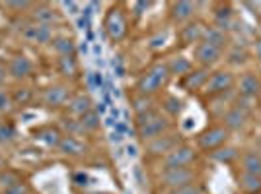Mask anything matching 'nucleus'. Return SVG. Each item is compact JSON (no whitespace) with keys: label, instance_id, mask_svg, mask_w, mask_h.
I'll return each mask as SVG.
<instances>
[{"label":"nucleus","instance_id":"obj_19","mask_svg":"<svg viewBox=\"0 0 261 194\" xmlns=\"http://www.w3.org/2000/svg\"><path fill=\"white\" fill-rule=\"evenodd\" d=\"M66 111H68V117L80 119L86 113L94 111V101L88 93H74L72 99L68 101V105H66Z\"/></svg>","mask_w":261,"mask_h":194},{"label":"nucleus","instance_id":"obj_20","mask_svg":"<svg viewBox=\"0 0 261 194\" xmlns=\"http://www.w3.org/2000/svg\"><path fill=\"white\" fill-rule=\"evenodd\" d=\"M203 41L213 47H217L220 51H226L230 45H232V37L228 31L220 29L217 25H207L205 27V35H203Z\"/></svg>","mask_w":261,"mask_h":194},{"label":"nucleus","instance_id":"obj_1","mask_svg":"<svg viewBox=\"0 0 261 194\" xmlns=\"http://www.w3.org/2000/svg\"><path fill=\"white\" fill-rule=\"evenodd\" d=\"M137 134L144 144L146 142L154 140L158 136H162L166 132H172V120L164 115L162 111L158 109H152L148 113H142V115H137Z\"/></svg>","mask_w":261,"mask_h":194},{"label":"nucleus","instance_id":"obj_25","mask_svg":"<svg viewBox=\"0 0 261 194\" xmlns=\"http://www.w3.org/2000/svg\"><path fill=\"white\" fill-rule=\"evenodd\" d=\"M55 68L65 80H74L80 72V64H78L76 56H57Z\"/></svg>","mask_w":261,"mask_h":194},{"label":"nucleus","instance_id":"obj_21","mask_svg":"<svg viewBox=\"0 0 261 194\" xmlns=\"http://www.w3.org/2000/svg\"><path fill=\"white\" fill-rule=\"evenodd\" d=\"M57 150L61 151L63 155H68V157H80L84 155L88 150V146L80 140L78 136H68V134H63V140L59 144Z\"/></svg>","mask_w":261,"mask_h":194},{"label":"nucleus","instance_id":"obj_8","mask_svg":"<svg viewBox=\"0 0 261 194\" xmlns=\"http://www.w3.org/2000/svg\"><path fill=\"white\" fill-rule=\"evenodd\" d=\"M179 144H184L179 134H174V132H166L162 136L154 138V140L146 142L144 144V150H146V155L148 157H166L170 151H174Z\"/></svg>","mask_w":261,"mask_h":194},{"label":"nucleus","instance_id":"obj_32","mask_svg":"<svg viewBox=\"0 0 261 194\" xmlns=\"http://www.w3.org/2000/svg\"><path fill=\"white\" fill-rule=\"evenodd\" d=\"M130 105H133V111L135 115H142V113H148L156 109V99L148 95H141V93H135L130 97Z\"/></svg>","mask_w":261,"mask_h":194},{"label":"nucleus","instance_id":"obj_17","mask_svg":"<svg viewBox=\"0 0 261 194\" xmlns=\"http://www.w3.org/2000/svg\"><path fill=\"white\" fill-rule=\"evenodd\" d=\"M8 76L14 78L16 82H22L25 78H30L33 74V62L32 58H28V56H23V54H16V56H12L10 60H8Z\"/></svg>","mask_w":261,"mask_h":194},{"label":"nucleus","instance_id":"obj_41","mask_svg":"<svg viewBox=\"0 0 261 194\" xmlns=\"http://www.w3.org/2000/svg\"><path fill=\"white\" fill-rule=\"evenodd\" d=\"M152 6V2H135L133 4V14H135V18H141L144 12L148 10Z\"/></svg>","mask_w":261,"mask_h":194},{"label":"nucleus","instance_id":"obj_9","mask_svg":"<svg viewBox=\"0 0 261 194\" xmlns=\"http://www.w3.org/2000/svg\"><path fill=\"white\" fill-rule=\"evenodd\" d=\"M222 58H224V51H220V49L205 43V41H201L193 47V62L201 68H213Z\"/></svg>","mask_w":261,"mask_h":194},{"label":"nucleus","instance_id":"obj_3","mask_svg":"<svg viewBox=\"0 0 261 194\" xmlns=\"http://www.w3.org/2000/svg\"><path fill=\"white\" fill-rule=\"evenodd\" d=\"M103 31L109 37V41L113 43H121L127 33H129V20H127V14L121 8L119 4L111 6L109 12L103 18Z\"/></svg>","mask_w":261,"mask_h":194},{"label":"nucleus","instance_id":"obj_29","mask_svg":"<svg viewBox=\"0 0 261 194\" xmlns=\"http://www.w3.org/2000/svg\"><path fill=\"white\" fill-rule=\"evenodd\" d=\"M240 165H242L244 173H251V175H259L261 177V155L257 151H244L240 155Z\"/></svg>","mask_w":261,"mask_h":194},{"label":"nucleus","instance_id":"obj_6","mask_svg":"<svg viewBox=\"0 0 261 194\" xmlns=\"http://www.w3.org/2000/svg\"><path fill=\"white\" fill-rule=\"evenodd\" d=\"M197 179V173L191 167H175V169H164L160 173V186L170 188V190H177L193 184Z\"/></svg>","mask_w":261,"mask_h":194},{"label":"nucleus","instance_id":"obj_2","mask_svg":"<svg viewBox=\"0 0 261 194\" xmlns=\"http://www.w3.org/2000/svg\"><path fill=\"white\" fill-rule=\"evenodd\" d=\"M170 78H172V74H170L166 62H154L150 68H146V70L139 76V80H137V84H135V89H137V93H141V95L154 97V95H158L164 87L170 84Z\"/></svg>","mask_w":261,"mask_h":194},{"label":"nucleus","instance_id":"obj_18","mask_svg":"<svg viewBox=\"0 0 261 194\" xmlns=\"http://www.w3.org/2000/svg\"><path fill=\"white\" fill-rule=\"evenodd\" d=\"M222 126H226V128L232 132V130H242L246 124H248V120H250V111H246V109H242L240 105H232V107L222 115Z\"/></svg>","mask_w":261,"mask_h":194},{"label":"nucleus","instance_id":"obj_36","mask_svg":"<svg viewBox=\"0 0 261 194\" xmlns=\"http://www.w3.org/2000/svg\"><path fill=\"white\" fill-rule=\"evenodd\" d=\"M16 140V128L12 122L0 120V146H8Z\"/></svg>","mask_w":261,"mask_h":194},{"label":"nucleus","instance_id":"obj_12","mask_svg":"<svg viewBox=\"0 0 261 194\" xmlns=\"http://www.w3.org/2000/svg\"><path fill=\"white\" fill-rule=\"evenodd\" d=\"M20 33H22V37L28 43H33V45H51V41H53L55 37L53 27L41 25V23H33V22L23 25Z\"/></svg>","mask_w":261,"mask_h":194},{"label":"nucleus","instance_id":"obj_38","mask_svg":"<svg viewBox=\"0 0 261 194\" xmlns=\"http://www.w3.org/2000/svg\"><path fill=\"white\" fill-rule=\"evenodd\" d=\"M14 107L12 105V97H10V89H4L0 87V113H6Z\"/></svg>","mask_w":261,"mask_h":194},{"label":"nucleus","instance_id":"obj_30","mask_svg":"<svg viewBox=\"0 0 261 194\" xmlns=\"http://www.w3.org/2000/svg\"><path fill=\"white\" fill-rule=\"evenodd\" d=\"M10 97L14 107H25V105H30L33 101L35 91L30 86H16L10 89Z\"/></svg>","mask_w":261,"mask_h":194},{"label":"nucleus","instance_id":"obj_39","mask_svg":"<svg viewBox=\"0 0 261 194\" xmlns=\"http://www.w3.org/2000/svg\"><path fill=\"white\" fill-rule=\"evenodd\" d=\"M168 194H205V188L201 184H189V186H184V188H177V190H170Z\"/></svg>","mask_w":261,"mask_h":194},{"label":"nucleus","instance_id":"obj_26","mask_svg":"<svg viewBox=\"0 0 261 194\" xmlns=\"http://www.w3.org/2000/svg\"><path fill=\"white\" fill-rule=\"evenodd\" d=\"M35 138L39 142H43L45 146L49 148H59V144L63 140V132L57 126H41L39 130H35Z\"/></svg>","mask_w":261,"mask_h":194},{"label":"nucleus","instance_id":"obj_28","mask_svg":"<svg viewBox=\"0 0 261 194\" xmlns=\"http://www.w3.org/2000/svg\"><path fill=\"white\" fill-rule=\"evenodd\" d=\"M224 56H226V62H228L230 66H244L250 60V51H248L244 45L232 43Z\"/></svg>","mask_w":261,"mask_h":194},{"label":"nucleus","instance_id":"obj_22","mask_svg":"<svg viewBox=\"0 0 261 194\" xmlns=\"http://www.w3.org/2000/svg\"><path fill=\"white\" fill-rule=\"evenodd\" d=\"M215 25L224 29V31H230L234 29V23H236V12L232 10L230 4H217L215 6Z\"/></svg>","mask_w":261,"mask_h":194},{"label":"nucleus","instance_id":"obj_7","mask_svg":"<svg viewBox=\"0 0 261 194\" xmlns=\"http://www.w3.org/2000/svg\"><path fill=\"white\" fill-rule=\"evenodd\" d=\"M72 87L68 84H53V86L45 87L41 93V105L47 109H63L68 105V101L72 99Z\"/></svg>","mask_w":261,"mask_h":194},{"label":"nucleus","instance_id":"obj_47","mask_svg":"<svg viewBox=\"0 0 261 194\" xmlns=\"http://www.w3.org/2000/svg\"><path fill=\"white\" fill-rule=\"evenodd\" d=\"M259 93H261V87H259Z\"/></svg>","mask_w":261,"mask_h":194},{"label":"nucleus","instance_id":"obj_10","mask_svg":"<svg viewBox=\"0 0 261 194\" xmlns=\"http://www.w3.org/2000/svg\"><path fill=\"white\" fill-rule=\"evenodd\" d=\"M197 161V151L193 146L179 144L174 151H170L164 157V169H175V167H189Z\"/></svg>","mask_w":261,"mask_h":194},{"label":"nucleus","instance_id":"obj_46","mask_svg":"<svg viewBox=\"0 0 261 194\" xmlns=\"http://www.w3.org/2000/svg\"><path fill=\"white\" fill-rule=\"evenodd\" d=\"M127 151H129L130 157H135V155H137V148H135V146H129V148H127Z\"/></svg>","mask_w":261,"mask_h":194},{"label":"nucleus","instance_id":"obj_4","mask_svg":"<svg viewBox=\"0 0 261 194\" xmlns=\"http://www.w3.org/2000/svg\"><path fill=\"white\" fill-rule=\"evenodd\" d=\"M234 86H236V76H234V72H230V70H215V72H211L207 84H205L201 93L207 97V99H211V97L228 93V91L234 89Z\"/></svg>","mask_w":261,"mask_h":194},{"label":"nucleus","instance_id":"obj_13","mask_svg":"<svg viewBox=\"0 0 261 194\" xmlns=\"http://www.w3.org/2000/svg\"><path fill=\"white\" fill-rule=\"evenodd\" d=\"M205 23L199 22V20H193V22L185 23L179 27V31H177V41L181 47H195L197 43H201L203 41V35H205Z\"/></svg>","mask_w":261,"mask_h":194},{"label":"nucleus","instance_id":"obj_37","mask_svg":"<svg viewBox=\"0 0 261 194\" xmlns=\"http://www.w3.org/2000/svg\"><path fill=\"white\" fill-rule=\"evenodd\" d=\"M4 8L14 10L16 14H20V12H30V10H32L33 2H28V0H23V2H6V4H4Z\"/></svg>","mask_w":261,"mask_h":194},{"label":"nucleus","instance_id":"obj_24","mask_svg":"<svg viewBox=\"0 0 261 194\" xmlns=\"http://www.w3.org/2000/svg\"><path fill=\"white\" fill-rule=\"evenodd\" d=\"M51 51L57 56H76V41L68 35H55L51 41Z\"/></svg>","mask_w":261,"mask_h":194},{"label":"nucleus","instance_id":"obj_42","mask_svg":"<svg viewBox=\"0 0 261 194\" xmlns=\"http://www.w3.org/2000/svg\"><path fill=\"white\" fill-rule=\"evenodd\" d=\"M2 194H30V186L25 183H20L16 184V186H12V188H8V190H4Z\"/></svg>","mask_w":261,"mask_h":194},{"label":"nucleus","instance_id":"obj_44","mask_svg":"<svg viewBox=\"0 0 261 194\" xmlns=\"http://www.w3.org/2000/svg\"><path fill=\"white\" fill-rule=\"evenodd\" d=\"M6 78H8V68H6L4 64H0V87L4 86Z\"/></svg>","mask_w":261,"mask_h":194},{"label":"nucleus","instance_id":"obj_15","mask_svg":"<svg viewBox=\"0 0 261 194\" xmlns=\"http://www.w3.org/2000/svg\"><path fill=\"white\" fill-rule=\"evenodd\" d=\"M211 68H201V66H195L189 74H185L181 78V87L189 93H199L203 91V87L207 84L208 76H211Z\"/></svg>","mask_w":261,"mask_h":194},{"label":"nucleus","instance_id":"obj_31","mask_svg":"<svg viewBox=\"0 0 261 194\" xmlns=\"http://www.w3.org/2000/svg\"><path fill=\"white\" fill-rule=\"evenodd\" d=\"M184 107H185L184 101H181L177 95H166L162 99V111L168 119H175V117H179V115H181V111H184Z\"/></svg>","mask_w":261,"mask_h":194},{"label":"nucleus","instance_id":"obj_11","mask_svg":"<svg viewBox=\"0 0 261 194\" xmlns=\"http://www.w3.org/2000/svg\"><path fill=\"white\" fill-rule=\"evenodd\" d=\"M197 4L195 2H187V0H179V2H172L168 6V16L170 22L175 25H185V23L195 20Z\"/></svg>","mask_w":261,"mask_h":194},{"label":"nucleus","instance_id":"obj_23","mask_svg":"<svg viewBox=\"0 0 261 194\" xmlns=\"http://www.w3.org/2000/svg\"><path fill=\"white\" fill-rule=\"evenodd\" d=\"M166 66L170 70L172 76H177V78H184L185 74H189L195 66H193V60L187 58L184 54H172L168 60H166Z\"/></svg>","mask_w":261,"mask_h":194},{"label":"nucleus","instance_id":"obj_43","mask_svg":"<svg viewBox=\"0 0 261 194\" xmlns=\"http://www.w3.org/2000/svg\"><path fill=\"white\" fill-rule=\"evenodd\" d=\"M253 53H255V58L261 62V37H257L255 43H253Z\"/></svg>","mask_w":261,"mask_h":194},{"label":"nucleus","instance_id":"obj_33","mask_svg":"<svg viewBox=\"0 0 261 194\" xmlns=\"http://www.w3.org/2000/svg\"><path fill=\"white\" fill-rule=\"evenodd\" d=\"M240 153L236 148H232V146H222V148H218V150L215 151H211V157L215 159V161L218 163H234V161H238L240 159Z\"/></svg>","mask_w":261,"mask_h":194},{"label":"nucleus","instance_id":"obj_27","mask_svg":"<svg viewBox=\"0 0 261 194\" xmlns=\"http://www.w3.org/2000/svg\"><path fill=\"white\" fill-rule=\"evenodd\" d=\"M238 188L244 194H261V177L242 171L238 175Z\"/></svg>","mask_w":261,"mask_h":194},{"label":"nucleus","instance_id":"obj_35","mask_svg":"<svg viewBox=\"0 0 261 194\" xmlns=\"http://www.w3.org/2000/svg\"><path fill=\"white\" fill-rule=\"evenodd\" d=\"M78 120H80V124H82L84 132H96V130L101 128V120H99V115L96 109L90 111V113H86L84 117H80Z\"/></svg>","mask_w":261,"mask_h":194},{"label":"nucleus","instance_id":"obj_40","mask_svg":"<svg viewBox=\"0 0 261 194\" xmlns=\"http://www.w3.org/2000/svg\"><path fill=\"white\" fill-rule=\"evenodd\" d=\"M164 45H166V33H158V35H154V37L148 39L146 47H148L150 51H158V49H162Z\"/></svg>","mask_w":261,"mask_h":194},{"label":"nucleus","instance_id":"obj_16","mask_svg":"<svg viewBox=\"0 0 261 194\" xmlns=\"http://www.w3.org/2000/svg\"><path fill=\"white\" fill-rule=\"evenodd\" d=\"M30 18H32L33 23H41V25H49V27H53L55 23L61 20L59 12L47 2H39V4L33 2V8L30 10Z\"/></svg>","mask_w":261,"mask_h":194},{"label":"nucleus","instance_id":"obj_45","mask_svg":"<svg viewBox=\"0 0 261 194\" xmlns=\"http://www.w3.org/2000/svg\"><path fill=\"white\" fill-rule=\"evenodd\" d=\"M74 179H76V181H80V183H78V184H86V181H88V175H82V173H80V175H76V177H74Z\"/></svg>","mask_w":261,"mask_h":194},{"label":"nucleus","instance_id":"obj_34","mask_svg":"<svg viewBox=\"0 0 261 194\" xmlns=\"http://www.w3.org/2000/svg\"><path fill=\"white\" fill-rule=\"evenodd\" d=\"M20 183H23L22 175L16 171V169L6 167V169L0 171V190H2V192L8 190V188H12V186H16V184H20Z\"/></svg>","mask_w":261,"mask_h":194},{"label":"nucleus","instance_id":"obj_5","mask_svg":"<svg viewBox=\"0 0 261 194\" xmlns=\"http://www.w3.org/2000/svg\"><path fill=\"white\" fill-rule=\"evenodd\" d=\"M230 138V130L222 124H211L197 136V148L203 151H215L222 148Z\"/></svg>","mask_w":261,"mask_h":194},{"label":"nucleus","instance_id":"obj_14","mask_svg":"<svg viewBox=\"0 0 261 194\" xmlns=\"http://www.w3.org/2000/svg\"><path fill=\"white\" fill-rule=\"evenodd\" d=\"M236 93L238 97H248V99H255L259 93L261 87V76L257 72H244L236 78Z\"/></svg>","mask_w":261,"mask_h":194}]
</instances>
